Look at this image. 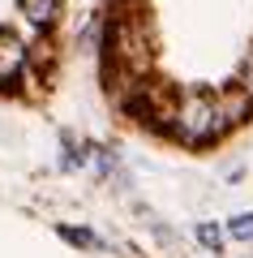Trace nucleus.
<instances>
[{
    "mask_svg": "<svg viewBox=\"0 0 253 258\" xmlns=\"http://www.w3.org/2000/svg\"><path fill=\"white\" fill-rule=\"evenodd\" d=\"M227 232H232L236 241H253V215H236V220L227 224Z\"/></svg>",
    "mask_w": 253,
    "mask_h": 258,
    "instance_id": "1",
    "label": "nucleus"
},
{
    "mask_svg": "<svg viewBox=\"0 0 253 258\" xmlns=\"http://www.w3.org/2000/svg\"><path fill=\"white\" fill-rule=\"evenodd\" d=\"M198 237H202V245L219 249V228H215V224H202V228H198Z\"/></svg>",
    "mask_w": 253,
    "mask_h": 258,
    "instance_id": "2",
    "label": "nucleus"
}]
</instances>
